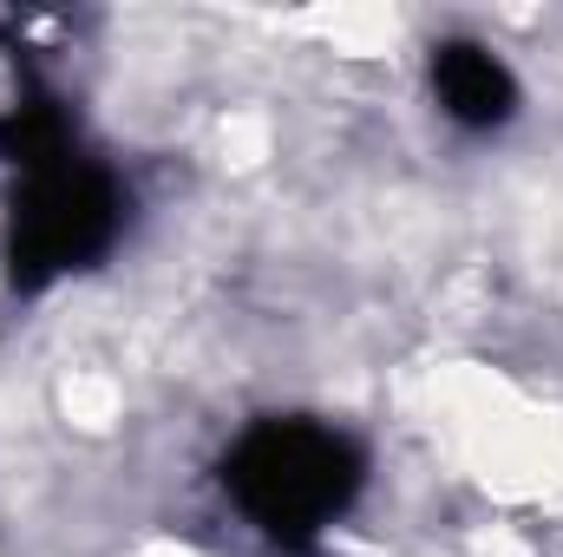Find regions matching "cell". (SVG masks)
I'll return each mask as SVG.
<instances>
[{"label":"cell","mask_w":563,"mask_h":557,"mask_svg":"<svg viewBox=\"0 0 563 557\" xmlns=\"http://www.w3.org/2000/svg\"><path fill=\"white\" fill-rule=\"evenodd\" d=\"M223 505L282 557H314L367 492V446L314 414L250 419L217 459Z\"/></svg>","instance_id":"1"},{"label":"cell","mask_w":563,"mask_h":557,"mask_svg":"<svg viewBox=\"0 0 563 557\" xmlns=\"http://www.w3.org/2000/svg\"><path fill=\"white\" fill-rule=\"evenodd\" d=\"M132 230V190L125 177L66 139L7 171V217H0V276L7 295L33 302L73 276H92L112 263V250Z\"/></svg>","instance_id":"2"},{"label":"cell","mask_w":563,"mask_h":557,"mask_svg":"<svg viewBox=\"0 0 563 557\" xmlns=\"http://www.w3.org/2000/svg\"><path fill=\"white\" fill-rule=\"evenodd\" d=\"M426 86H432V106L445 112V125H459V132H472V139L505 132V125L518 119V106H525V86H518V73L505 66V53L485 46V40H472V33L432 40V53H426Z\"/></svg>","instance_id":"3"}]
</instances>
